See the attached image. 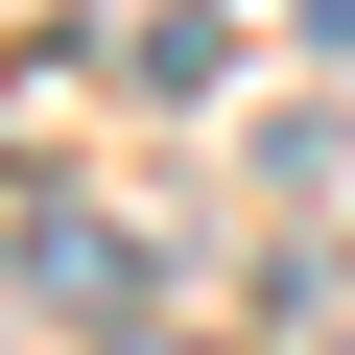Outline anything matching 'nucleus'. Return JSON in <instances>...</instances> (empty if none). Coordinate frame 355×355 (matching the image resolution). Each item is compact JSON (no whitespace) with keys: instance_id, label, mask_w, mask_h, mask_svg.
Here are the masks:
<instances>
[{"instance_id":"1","label":"nucleus","mask_w":355,"mask_h":355,"mask_svg":"<svg viewBox=\"0 0 355 355\" xmlns=\"http://www.w3.org/2000/svg\"><path fill=\"white\" fill-rule=\"evenodd\" d=\"M119 71H142V95H214V71H237V24H214V0H166V24H119Z\"/></svg>"}]
</instances>
